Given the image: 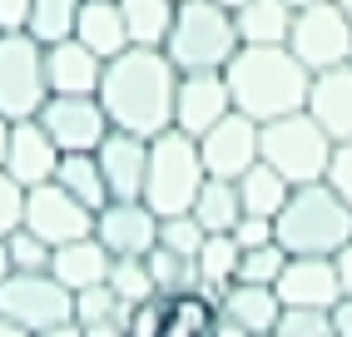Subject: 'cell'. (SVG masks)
<instances>
[{"mask_svg":"<svg viewBox=\"0 0 352 337\" xmlns=\"http://www.w3.org/2000/svg\"><path fill=\"white\" fill-rule=\"evenodd\" d=\"M174 89H179L174 60L164 50L129 45L124 55L104 60L100 105H104L114 129H129L139 139H154L164 129H174Z\"/></svg>","mask_w":352,"mask_h":337,"instance_id":"1","label":"cell"},{"mask_svg":"<svg viewBox=\"0 0 352 337\" xmlns=\"http://www.w3.org/2000/svg\"><path fill=\"white\" fill-rule=\"evenodd\" d=\"M223 80L233 94V109L258 119V124H268V119L308 109L313 69L288 45H239V55L223 65Z\"/></svg>","mask_w":352,"mask_h":337,"instance_id":"2","label":"cell"},{"mask_svg":"<svg viewBox=\"0 0 352 337\" xmlns=\"http://www.w3.org/2000/svg\"><path fill=\"white\" fill-rule=\"evenodd\" d=\"M273 238L283 243L293 258H333L347 238H352V208L333 194V184H298L288 204L273 219Z\"/></svg>","mask_w":352,"mask_h":337,"instance_id":"3","label":"cell"},{"mask_svg":"<svg viewBox=\"0 0 352 337\" xmlns=\"http://www.w3.org/2000/svg\"><path fill=\"white\" fill-rule=\"evenodd\" d=\"M164 55L174 60L179 75H194V69H223L239 55V25H233V10L219 0H179L174 10V30L164 40Z\"/></svg>","mask_w":352,"mask_h":337,"instance_id":"4","label":"cell"},{"mask_svg":"<svg viewBox=\"0 0 352 337\" xmlns=\"http://www.w3.org/2000/svg\"><path fill=\"white\" fill-rule=\"evenodd\" d=\"M208 179L204 154H199V139L179 134V129H164L149 139V174H144V199L159 219H174V213H189L199 188Z\"/></svg>","mask_w":352,"mask_h":337,"instance_id":"5","label":"cell"},{"mask_svg":"<svg viewBox=\"0 0 352 337\" xmlns=\"http://www.w3.org/2000/svg\"><path fill=\"white\" fill-rule=\"evenodd\" d=\"M258 154H263V164H273L278 174L298 188V184L327 179L333 139H327V129L308 109H298V114H283V119H268L263 134H258Z\"/></svg>","mask_w":352,"mask_h":337,"instance_id":"6","label":"cell"},{"mask_svg":"<svg viewBox=\"0 0 352 337\" xmlns=\"http://www.w3.org/2000/svg\"><path fill=\"white\" fill-rule=\"evenodd\" d=\"M50 100L45 85V45L30 30H0V114L35 119Z\"/></svg>","mask_w":352,"mask_h":337,"instance_id":"7","label":"cell"},{"mask_svg":"<svg viewBox=\"0 0 352 337\" xmlns=\"http://www.w3.org/2000/svg\"><path fill=\"white\" fill-rule=\"evenodd\" d=\"M288 50L318 75L352 60V15L338 0H318V6L293 10V30H288Z\"/></svg>","mask_w":352,"mask_h":337,"instance_id":"8","label":"cell"},{"mask_svg":"<svg viewBox=\"0 0 352 337\" xmlns=\"http://www.w3.org/2000/svg\"><path fill=\"white\" fill-rule=\"evenodd\" d=\"M0 318H10L30 332L75 318V293L55 273H10L0 283Z\"/></svg>","mask_w":352,"mask_h":337,"instance_id":"9","label":"cell"},{"mask_svg":"<svg viewBox=\"0 0 352 337\" xmlns=\"http://www.w3.org/2000/svg\"><path fill=\"white\" fill-rule=\"evenodd\" d=\"M35 119L45 124V134L60 144V154H95L104 144V134L114 129L104 105H100V94H50Z\"/></svg>","mask_w":352,"mask_h":337,"instance_id":"10","label":"cell"},{"mask_svg":"<svg viewBox=\"0 0 352 337\" xmlns=\"http://www.w3.org/2000/svg\"><path fill=\"white\" fill-rule=\"evenodd\" d=\"M25 228L35 238H45L50 248H60V243H75V238L95 233V208H85L75 194H65L50 179V184L25 188Z\"/></svg>","mask_w":352,"mask_h":337,"instance_id":"11","label":"cell"},{"mask_svg":"<svg viewBox=\"0 0 352 337\" xmlns=\"http://www.w3.org/2000/svg\"><path fill=\"white\" fill-rule=\"evenodd\" d=\"M258 134H263V124L239 109H228L223 119L208 134H199V154H204V168H208V179H239L243 168H253L258 159Z\"/></svg>","mask_w":352,"mask_h":337,"instance_id":"12","label":"cell"},{"mask_svg":"<svg viewBox=\"0 0 352 337\" xmlns=\"http://www.w3.org/2000/svg\"><path fill=\"white\" fill-rule=\"evenodd\" d=\"M233 109V94H228V80L223 69H194V75H179V89H174V129L179 134H208L219 119Z\"/></svg>","mask_w":352,"mask_h":337,"instance_id":"13","label":"cell"},{"mask_svg":"<svg viewBox=\"0 0 352 337\" xmlns=\"http://www.w3.org/2000/svg\"><path fill=\"white\" fill-rule=\"evenodd\" d=\"M95 238L109 248V258H144L159 238V213L144 199H109L95 213Z\"/></svg>","mask_w":352,"mask_h":337,"instance_id":"14","label":"cell"},{"mask_svg":"<svg viewBox=\"0 0 352 337\" xmlns=\"http://www.w3.org/2000/svg\"><path fill=\"white\" fill-rule=\"evenodd\" d=\"M60 168V144L45 134L40 119H10V149H6V174L20 188L50 184Z\"/></svg>","mask_w":352,"mask_h":337,"instance_id":"15","label":"cell"},{"mask_svg":"<svg viewBox=\"0 0 352 337\" xmlns=\"http://www.w3.org/2000/svg\"><path fill=\"white\" fill-rule=\"evenodd\" d=\"M100 174L109 199H139L144 194V174H149V139H139L129 129H109L104 144L95 149Z\"/></svg>","mask_w":352,"mask_h":337,"instance_id":"16","label":"cell"},{"mask_svg":"<svg viewBox=\"0 0 352 337\" xmlns=\"http://www.w3.org/2000/svg\"><path fill=\"white\" fill-rule=\"evenodd\" d=\"M278 303L283 307H322L333 312L342 287H338V273H333V258H293L283 263V273H278Z\"/></svg>","mask_w":352,"mask_h":337,"instance_id":"17","label":"cell"},{"mask_svg":"<svg viewBox=\"0 0 352 337\" xmlns=\"http://www.w3.org/2000/svg\"><path fill=\"white\" fill-rule=\"evenodd\" d=\"M100 75H104V60L75 35L45 45V85H50V94H100Z\"/></svg>","mask_w":352,"mask_h":337,"instance_id":"18","label":"cell"},{"mask_svg":"<svg viewBox=\"0 0 352 337\" xmlns=\"http://www.w3.org/2000/svg\"><path fill=\"white\" fill-rule=\"evenodd\" d=\"M308 114L327 129L333 144L352 139V60L313 75V85H308Z\"/></svg>","mask_w":352,"mask_h":337,"instance_id":"19","label":"cell"},{"mask_svg":"<svg viewBox=\"0 0 352 337\" xmlns=\"http://www.w3.org/2000/svg\"><path fill=\"white\" fill-rule=\"evenodd\" d=\"M219 312L258 337V332H273L278 327L283 303H278V287L273 283H228L219 293Z\"/></svg>","mask_w":352,"mask_h":337,"instance_id":"20","label":"cell"},{"mask_svg":"<svg viewBox=\"0 0 352 337\" xmlns=\"http://www.w3.org/2000/svg\"><path fill=\"white\" fill-rule=\"evenodd\" d=\"M75 40L89 45L100 60H114L129 50V30H124V15H120V0H80V15H75Z\"/></svg>","mask_w":352,"mask_h":337,"instance_id":"21","label":"cell"},{"mask_svg":"<svg viewBox=\"0 0 352 337\" xmlns=\"http://www.w3.org/2000/svg\"><path fill=\"white\" fill-rule=\"evenodd\" d=\"M109 248L100 243L95 233H85V238H75V243H60L55 253H50V273L69 287V293H80V287H95V283H104L109 278Z\"/></svg>","mask_w":352,"mask_h":337,"instance_id":"22","label":"cell"},{"mask_svg":"<svg viewBox=\"0 0 352 337\" xmlns=\"http://www.w3.org/2000/svg\"><path fill=\"white\" fill-rule=\"evenodd\" d=\"M219 327V298L208 287H189V293L164 298V332L159 337H214Z\"/></svg>","mask_w":352,"mask_h":337,"instance_id":"23","label":"cell"},{"mask_svg":"<svg viewBox=\"0 0 352 337\" xmlns=\"http://www.w3.org/2000/svg\"><path fill=\"white\" fill-rule=\"evenodd\" d=\"M233 25H239V45H288L293 6L288 0H243L233 10Z\"/></svg>","mask_w":352,"mask_h":337,"instance_id":"24","label":"cell"},{"mask_svg":"<svg viewBox=\"0 0 352 337\" xmlns=\"http://www.w3.org/2000/svg\"><path fill=\"white\" fill-rule=\"evenodd\" d=\"M233 188H239L243 213H258V219H278V208H283L288 194H293V184L278 174L273 164H263V159H258L253 168H243V174L233 179Z\"/></svg>","mask_w":352,"mask_h":337,"instance_id":"25","label":"cell"},{"mask_svg":"<svg viewBox=\"0 0 352 337\" xmlns=\"http://www.w3.org/2000/svg\"><path fill=\"white\" fill-rule=\"evenodd\" d=\"M174 10H179V0H120L129 45L164 50V40H169V30H174Z\"/></svg>","mask_w":352,"mask_h":337,"instance_id":"26","label":"cell"},{"mask_svg":"<svg viewBox=\"0 0 352 337\" xmlns=\"http://www.w3.org/2000/svg\"><path fill=\"white\" fill-rule=\"evenodd\" d=\"M194 224L204 233H233V224L243 219V204H239V188H233L228 179H204L199 199H194Z\"/></svg>","mask_w":352,"mask_h":337,"instance_id":"27","label":"cell"},{"mask_svg":"<svg viewBox=\"0 0 352 337\" xmlns=\"http://www.w3.org/2000/svg\"><path fill=\"white\" fill-rule=\"evenodd\" d=\"M55 184L65 188V194H75L85 208H95V213L109 204V188H104V174H100V159L95 154H60Z\"/></svg>","mask_w":352,"mask_h":337,"instance_id":"28","label":"cell"},{"mask_svg":"<svg viewBox=\"0 0 352 337\" xmlns=\"http://www.w3.org/2000/svg\"><path fill=\"white\" fill-rule=\"evenodd\" d=\"M239 258H243V248L233 243V233H208L204 238V248H199V287H208V293H223V287L239 278Z\"/></svg>","mask_w":352,"mask_h":337,"instance_id":"29","label":"cell"},{"mask_svg":"<svg viewBox=\"0 0 352 337\" xmlns=\"http://www.w3.org/2000/svg\"><path fill=\"white\" fill-rule=\"evenodd\" d=\"M144 263H149V273H154L159 298H174V293L199 287V263L184 258V253H174V248H164V243H154V248L144 253Z\"/></svg>","mask_w":352,"mask_h":337,"instance_id":"30","label":"cell"},{"mask_svg":"<svg viewBox=\"0 0 352 337\" xmlns=\"http://www.w3.org/2000/svg\"><path fill=\"white\" fill-rule=\"evenodd\" d=\"M75 15H80V0H30V20L25 30L40 45H55L65 35H75Z\"/></svg>","mask_w":352,"mask_h":337,"instance_id":"31","label":"cell"},{"mask_svg":"<svg viewBox=\"0 0 352 337\" xmlns=\"http://www.w3.org/2000/svg\"><path fill=\"white\" fill-rule=\"evenodd\" d=\"M109 287H114V298H120L124 307H134V303H144V298L159 293L144 258H114L109 263Z\"/></svg>","mask_w":352,"mask_h":337,"instance_id":"32","label":"cell"},{"mask_svg":"<svg viewBox=\"0 0 352 337\" xmlns=\"http://www.w3.org/2000/svg\"><path fill=\"white\" fill-rule=\"evenodd\" d=\"M283 263H288V248L278 243V238H273V243H263V248H243L239 278H233V283H278Z\"/></svg>","mask_w":352,"mask_h":337,"instance_id":"33","label":"cell"},{"mask_svg":"<svg viewBox=\"0 0 352 337\" xmlns=\"http://www.w3.org/2000/svg\"><path fill=\"white\" fill-rule=\"evenodd\" d=\"M6 243H10V263H15V273H50V243L45 238H35L25 224H20L15 233H6Z\"/></svg>","mask_w":352,"mask_h":337,"instance_id":"34","label":"cell"},{"mask_svg":"<svg viewBox=\"0 0 352 337\" xmlns=\"http://www.w3.org/2000/svg\"><path fill=\"white\" fill-rule=\"evenodd\" d=\"M120 312H124V303L114 298L109 278L95 283V287H80V293H75V323H80V327H85V323H109V318H120Z\"/></svg>","mask_w":352,"mask_h":337,"instance_id":"35","label":"cell"},{"mask_svg":"<svg viewBox=\"0 0 352 337\" xmlns=\"http://www.w3.org/2000/svg\"><path fill=\"white\" fill-rule=\"evenodd\" d=\"M204 238H208V233L194 224V213H174V219H159V238H154V243L174 248V253H184V258H199Z\"/></svg>","mask_w":352,"mask_h":337,"instance_id":"36","label":"cell"},{"mask_svg":"<svg viewBox=\"0 0 352 337\" xmlns=\"http://www.w3.org/2000/svg\"><path fill=\"white\" fill-rule=\"evenodd\" d=\"M273 332L278 337H333V312H322V307H283Z\"/></svg>","mask_w":352,"mask_h":337,"instance_id":"37","label":"cell"},{"mask_svg":"<svg viewBox=\"0 0 352 337\" xmlns=\"http://www.w3.org/2000/svg\"><path fill=\"white\" fill-rule=\"evenodd\" d=\"M120 323H124V337H159L164 332V298H144V303H134L120 312Z\"/></svg>","mask_w":352,"mask_h":337,"instance_id":"38","label":"cell"},{"mask_svg":"<svg viewBox=\"0 0 352 337\" xmlns=\"http://www.w3.org/2000/svg\"><path fill=\"white\" fill-rule=\"evenodd\" d=\"M20 224H25V188H20L6 168H0V238L15 233Z\"/></svg>","mask_w":352,"mask_h":337,"instance_id":"39","label":"cell"},{"mask_svg":"<svg viewBox=\"0 0 352 337\" xmlns=\"http://www.w3.org/2000/svg\"><path fill=\"white\" fill-rule=\"evenodd\" d=\"M327 184H333V194L352 208V139L333 144V159H327Z\"/></svg>","mask_w":352,"mask_h":337,"instance_id":"40","label":"cell"},{"mask_svg":"<svg viewBox=\"0 0 352 337\" xmlns=\"http://www.w3.org/2000/svg\"><path fill=\"white\" fill-rule=\"evenodd\" d=\"M233 243H239V248H263V243H273V219L243 213V219L233 224Z\"/></svg>","mask_w":352,"mask_h":337,"instance_id":"41","label":"cell"},{"mask_svg":"<svg viewBox=\"0 0 352 337\" xmlns=\"http://www.w3.org/2000/svg\"><path fill=\"white\" fill-rule=\"evenodd\" d=\"M30 0H0V30H25Z\"/></svg>","mask_w":352,"mask_h":337,"instance_id":"42","label":"cell"},{"mask_svg":"<svg viewBox=\"0 0 352 337\" xmlns=\"http://www.w3.org/2000/svg\"><path fill=\"white\" fill-rule=\"evenodd\" d=\"M333 273H338V287H342V298H352V238L333 253Z\"/></svg>","mask_w":352,"mask_h":337,"instance_id":"43","label":"cell"},{"mask_svg":"<svg viewBox=\"0 0 352 337\" xmlns=\"http://www.w3.org/2000/svg\"><path fill=\"white\" fill-rule=\"evenodd\" d=\"M333 337H352V298H338L333 307Z\"/></svg>","mask_w":352,"mask_h":337,"instance_id":"44","label":"cell"},{"mask_svg":"<svg viewBox=\"0 0 352 337\" xmlns=\"http://www.w3.org/2000/svg\"><path fill=\"white\" fill-rule=\"evenodd\" d=\"M80 332H85V337H124V323H120V318H109V323H85Z\"/></svg>","mask_w":352,"mask_h":337,"instance_id":"45","label":"cell"},{"mask_svg":"<svg viewBox=\"0 0 352 337\" xmlns=\"http://www.w3.org/2000/svg\"><path fill=\"white\" fill-rule=\"evenodd\" d=\"M35 337H85V332H80V323H75V318H69V323H55V327L35 332Z\"/></svg>","mask_w":352,"mask_h":337,"instance_id":"46","label":"cell"},{"mask_svg":"<svg viewBox=\"0 0 352 337\" xmlns=\"http://www.w3.org/2000/svg\"><path fill=\"white\" fill-rule=\"evenodd\" d=\"M15 273V263H10V243H6V238H0V283H6Z\"/></svg>","mask_w":352,"mask_h":337,"instance_id":"47","label":"cell"},{"mask_svg":"<svg viewBox=\"0 0 352 337\" xmlns=\"http://www.w3.org/2000/svg\"><path fill=\"white\" fill-rule=\"evenodd\" d=\"M0 337H35V332L20 327V323H10V318H0Z\"/></svg>","mask_w":352,"mask_h":337,"instance_id":"48","label":"cell"},{"mask_svg":"<svg viewBox=\"0 0 352 337\" xmlns=\"http://www.w3.org/2000/svg\"><path fill=\"white\" fill-rule=\"evenodd\" d=\"M6 149H10V119L0 114V168H6Z\"/></svg>","mask_w":352,"mask_h":337,"instance_id":"49","label":"cell"},{"mask_svg":"<svg viewBox=\"0 0 352 337\" xmlns=\"http://www.w3.org/2000/svg\"><path fill=\"white\" fill-rule=\"evenodd\" d=\"M288 6H293V10H302V6H318V0H288Z\"/></svg>","mask_w":352,"mask_h":337,"instance_id":"50","label":"cell"},{"mask_svg":"<svg viewBox=\"0 0 352 337\" xmlns=\"http://www.w3.org/2000/svg\"><path fill=\"white\" fill-rule=\"evenodd\" d=\"M219 6H228V10H239V6H243V0H219Z\"/></svg>","mask_w":352,"mask_h":337,"instance_id":"51","label":"cell"},{"mask_svg":"<svg viewBox=\"0 0 352 337\" xmlns=\"http://www.w3.org/2000/svg\"><path fill=\"white\" fill-rule=\"evenodd\" d=\"M338 6H342V10H347V15H352V0H338Z\"/></svg>","mask_w":352,"mask_h":337,"instance_id":"52","label":"cell"},{"mask_svg":"<svg viewBox=\"0 0 352 337\" xmlns=\"http://www.w3.org/2000/svg\"><path fill=\"white\" fill-rule=\"evenodd\" d=\"M258 337H278V332H258Z\"/></svg>","mask_w":352,"mask_h":337,"instance_id":"53","label":"cell"}]
</instances>
